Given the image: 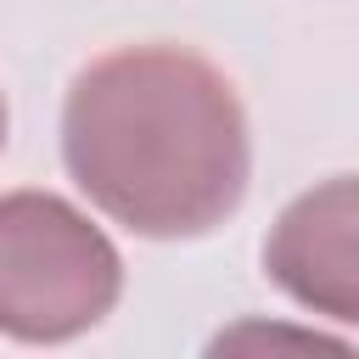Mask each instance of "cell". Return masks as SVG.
<instances>
[{"mask_svg":"<svg viewBox=\"0 0 359 359\" xmlns=\"http://www.w3.org/2000/svg\"><path fill=\"white\" fill-rule=\"evenodd\" d=\"M62 163L112 224L196 241L247 196V107L230 73L191 45H118L67 84Z\"/></svg>","mask_w":359,"mask_h":359,"instance_id":"6da1fadb","label":"cell"},{"mask_svg":"<svg viewBox=\"0 0 359 359\" xmlns=\"http://www.w3.org/2000/svg\"><path fill=\"white\" fill-rule=\"evenodd\" d=\"M123 297L112 236L56 191H0V337L50 348L95 331Z\"/></svg>","mask_w":359,"mask_h":359,"instance_id":"7a4b0ae2","label":"cell"},{"mask_svg":"<svg viewBox=\"0 0 359 359\" xmlns=\"http://www.w3.org/2000/svg\"><path fill=\"white\" fill-rule=\"evenodd\" d=\"M359 191L353 174H331L292 196L264 236V275L309 314L337 325L359 320Z\"/></svg>","mask_w":359,"mask_h":359,"instance_id":"3957f363","label":"cell"},{"mask_svg":"<svg viewBox=\"0 0 359 359\" xmlns=\"http://www.w3.org/2000/svg\"><path fill=\"white\" fill-rule=\"evenodd\" d=\"M6 123H11V112H6V95H0V151H6Z\"/></svg>","mask_w":359,"mask_h":359,"instance_id":"277c9868","label":"cell"}]
</instances>
